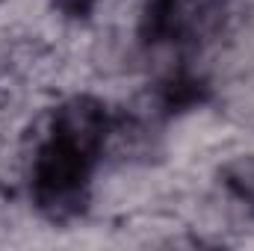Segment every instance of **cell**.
I'll return each mask as SVG.
<instances>
[{
  "label": "cell",
  "mask_w": 254,
  "mask_h": 251,
  "mask_svg": "<svg viewBox=\"0 0 254 251\" xmlns=\"http://www.w3.org/2000/svg\"><path fill=\"white\" fill-rule=\"evenodd\" d=\"M95 157H98L95 148L65 136L60 130H51V139L39 148V157L33 166V192L39 207L60 219L68 213H77L86 195Z\"/></svg>",
  "instance_id": "obj_1"
},
{
  "label": "cell",
  "mask_w": 254,
  "mask_h": 251,
  "mask_svg": "<svg viewBox=\"0 0 254 251\" xmlns=\"http://www.w3.org/2000/svg\"><path fill=\"white\" fill-rule=\"evenodd\" d=\"M222 12V0H148L142 33L148 42H187L210 33Z\"/></svg>",
  "instance_id": "obj_2"
},
{
  "label": "cell",
  "mask_w": 254,
  "mask_h": 251,
  "mask_svg": "<svg viewBox=\"0 0 254 251\" xmlns=\"http://www.w3.org/2000/svg\"><path fill=\"white\" fill-rule=\"evenodd\" d=\"M60 3H63L68 12H86L92 6V0H60Z\"/></svg>",
  "instance_id": "obj_3"
}]
</instances>
